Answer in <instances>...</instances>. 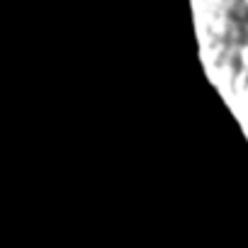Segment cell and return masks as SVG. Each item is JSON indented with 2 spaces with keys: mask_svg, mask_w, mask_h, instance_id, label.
<instances>
[{
  "mask_svg": "<svg viewBox=\"0 0 248 248\" xmlns=\"http://www.w3.org/2000/svg\"><path fill=\"white\" fill-rule=\"evenodd\" d=\"M243 3H246V5H248V0H243Z\"/></svg>",
  "mask_w": 248,
  "mask_h": 248,
  "instance_id": "1",
  "label": "cell"
}]
</instances>
